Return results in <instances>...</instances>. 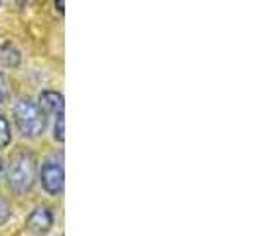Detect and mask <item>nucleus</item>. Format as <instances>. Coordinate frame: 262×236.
<instances>
[{"label": "nucleus", "instance_id": "obj_1", "mask_svg": "<svg viewBox=\"0 0 262 236\" xmlns=\"http://www.w3.org/2000/svg\"><path fill=\"white\" fill-rule=\"evenodd\" d=\"M14 120L20 134L26 138H38L46 130V112L38 103L30 99H20L14 106Z\"/></svg>", "mask_w": 262, "mask_h": 236}, {"label": "nucleus", "instance_id": "obj_2", "mask_svg": "<svg viewBox=\"0 0 262 236\" xmlns=\"http://www.w3.org/2000/svg\"><path fill=\"white\" fill-rule=\"evenodd\" d=\"M34 181H36V159L26 152H18L10 159L8 187L16 195H24L32 189Z\"/></svg>", "mask_w": 262, "mask_h": 236}, {"label": "nucleus", "instance_id": "obj_3", "mask_svg": "<svg viewBox=\"0 0 262 236\" xmlns=\"http://www.w3.org/2000/svg\"><path fill=\"white\" fill-rule=\"evenodd\" d=\"M39 181L46 193L57 197L63 193L66 187V170H63V156H53L41 163Z\"/></svg>", "mask_w": 262, "mask_h": 236}, {"label": "nucleus", "instance_id": "obj_4", "mask_svg": "<svg viewBox=\"0 0 262 236\" xmlns=\"http://www.w3.org/2000/svg\"><path fill=\"white\" fill-rule=\"evenodd\" d=\"M53 221H55L53 210L50 207H43L41 205V207H36V209L28 215L26 228L32 234H38V236L48 234L53 228Z\"/></svg>", "mask_w": 262, "mask_h": 236}, {"label": "nucleus", "instance_id": "obj_5", "mask_svg": "<svg viewBox=\"0 0 262 236\" xmlns=\"http://www.w3.org/2000/svg\"><path fill=\"white\" fill-rule=\"evenodd\" d=\"M39 108L46 112V114H63V108H66V101H63V95L57 91H43L39 95Z\"/></svg>", "mask_w": 262, "mask_h": 236}, {"label": "nucleus", "instance_id": "obj_6", "mask_svg": "<svg viewBox=\"0 0 262 236\" xmlns=\"http://www.w3.org/2000/svg\"><path fill=\"white\" fill-rule=\"evenodd\" d=\"M12 142V130H10V122L0 114V150L8 148Z\"/></svg>", "mask_w": 262, "mask_h": 236}, {"label": "nucleus", "instance_id": "obj_7", "mask_svg": "<svg viewBox=\"0 0 262 236\" xmlns=\"http://www.w3.org/2000/svg\"><path fill=\"white\" fill-rule=\"evenodd\" d=\"M63 114H57V120H55V128H53V138L57 142H63L66 140V120H63Z\"/></svg>", "mask_w": 262, "mask_h": 236}, {"label": "nucleus", "instance_id": "obj_8", "mask_svg": "<svg viewBox=\"0 0 262 236\" xmlns=\"http://www.w3.org/2000/svg\"><path fill=\"white\" fill-rule=\"evenodd\" d=\"M10 217H12V209H10V205L0 197V226L8 223V221H10Z\"/></svg>", "mask_w": 262, "mask_h": 236}, {"label": "nucleus", "instance_id": "obj_9", "mask_svg": "<svg viewBox=\"0 0 262 236\" xmlns=\"http://www.w3.org/2000/svg\"><path fill=\"white\" fill-rule=\"evenodd\" d=\"M8 97V83H6V77L0 73V103H4Z\"/></svg>", "mask_w": 262, "mask_h": 236}, {"label": "nucleus", "instance_id": "obj_10", "mask_svg": "<svg viewBox=\"0 0 262 236\" xmlns=\"http://www.w3.org/2000/svg\"><path fill=\"white\" fill-rule=\"evenodd\" d=\"M55 10L61 14H66V0H55Z\"/></svg>", "mask_w": 262, "mask_h": 236}, {"label": "nucleus", "instance_id": "obj_11", "mask_svg": "<svg viewBox=\"0 0 262 236\" xmlns=\"http://www.w3.org/2000/svg\"><path fill=\"white\" fill-rule=\"evenodd\" d=\"M2 168H4V161H2V157H0V173H2Z\"/></svg>", "mask_w": 262, "mask_h": 236}, {"label": "nucleus", "instance_id": "obj_12", "mask_svg": "<svg viewBox=\"0 0 262 236\" xmlns=\"http://www.w3.org/2000/svg\"><path fill=\"white\" fill-rule=\"evenodd\" d=\"M0 2H2V0H0Z\"/></svg>", "mask_w": 262, "mask_h": 236}]
</instances>
